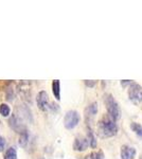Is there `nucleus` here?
<instances>
[{
	"label": "nucleus",
	"mask_w": 142,
	"mask_h": 159,
	"mask_svg": "<svg viewBox=\"0 0 142 159\" xmlns=\"http://www.w3.org/2000/svg\"><path fill=\"white\" fill-rule=\"evenodd\" d=\"M88 139H87V137H83V136H77L74 139L73 145H72L73 150L76 151V152H84V151H86L88 148Z\"/></svg>",
	"instance_id": "obj_6"
},
{
	"label": "nucleus",
	"mask_w": 142,
	"mask_h": 159,
	"mask_svg": "<svg viewBox=\"0 0 142 159\" xmlns=\"http://www.w3.org/2000/svg\"><path fill=\"white\" fill-rule=\"evenodd\" d=\"M87 110H88V112H89V115L91 117H94L97 115V112H98V104L95 103V102H94V103H91L88 106V108H87Z\"/></svg>",
	"instance_id": "obj_16"
},
{
	"label": "nucleus",
	"mask_w": 142,
	"mask_h": 159,
	"mask_svg": "<svg viewBox=\"0 0 142 159\" xmlns=\"http://www.w3.org/2000/svg\"><path fill=\"white\" fill-rule=\"evenodd\" d=\"M87 139H88V142H89V147L92 148H97V139H95L94 133H92L91 129H88V133H87Z\"/></svg>",
	"instance_id": "obj_11"
},
{
	"label": "nucleus",
	"mask_w": 142,
	"mask_h": 159,
	"mask_svg": "<svg viewBox=\"0 0 142 159\" xmlns=\"http://www.w3.org/2000/svg\"><path fill=\"white\" fill-rule=\"evenodd\" d=\"M131 129L133 132H135L138 136H141L142 137V126L139 123H136V122H133L131 124Z\"/></svg>",
	"instance_id": "obj_15"
},
{
	"label": "nucleus",
	"mask_w": 142,
	"mask_h": 159,
	"mask_svg": "<svg viewBox=\"0 0 142 159\" xmlns=\"http://www.w3.org/2000/svg\"><path fill=\"white\" fill-rule=\"evenodd\" d=\"M36 103H37L38 108L43 111L48 109L49 107V97L48 93L45 90H42L37 93V97H36Z\"/></svg>",
	"instance_id": "obj_7"
},
{
	"label": "nucleus",
	"mask_w": 142,
	"mask_h": 159,
	"mask_svg": "<svg viewBox=\"0 0 142 159\" xmlns=\"http://www.w3.org/2000/svg\"><path fill=\"white\" fill-rule=\"evenodd\" d=\"M121 84H122L123 87H125L126 85H128V84H131V82L130 81V80H127V81H122L121 82Z\"/></svg>",
	"instance_id": "obj_19"
},
{
	"label": "nucleus",
	"mask_w": 142,
	"mask_h": 159,
	"mask_svg": "<svg viewBox=\"0 0 142 159\" xmlns=\"http://www.w3.org/2000/svg\"><path fill=\"white\" fill-rule=\"evenodd\" d=\"M95 84H97V81H88V80L85 81V85L87 87H94Z\"/></svg>",
	"instance_id": "obj_18"
},
{
	"label": "nucleus",
	"mask_w": 142,
	"mask_h": 159,
	"mask_svg": "<svg viewBox=\"0 0 142 159\" xmlns=\"http://www.w3.org/2000/svg\"><path fill=\"white\" fill-rule=\"evenodd\" d=\"M10 114H11V108H10V106L6 103H2L0 104V115H1L2 117H9Z\"/></svg>",
	"instance_id": "obj_12"
},
{
	"label": "nucleus",
	"mask_w": 142,
	"mask_h": 159,
	"mask_svg": "<svg viewBox=\"0 0 142 159\" xmlns=\"http://www.w3.org/2000/svg\"><path fill=\"white\" fill-rule=\"evenodd\" d=\"M80 120H81V117L76 110H69L66 112L65 118H64V125L67 129H72L79 124Z\"/></svg>",
	"instance_id": "obj_3"
},
{
	"label": "nucleus",
	"mask_w": 142,
	"mask_h": 159,
	"mask_svg": "<svg viewBox=\"0 0 142 159\" xmlns=\"http://www.w3.org/2000/svg\"><path fill=\"white\" fill-rule=\"evenodd\" d=\"M85 159H104V154L102 151H97V152H92L87 155Z\"/></svg>",
	"instance_id": "obj_13"
},
{
	"label": "nucleus",
	"mask_w": 142,
	"mask_h": 159,
	"mask_svg": "<svg viewBox=\"0 0 142 159\" xmlns=\"http://www.w3.org/2000/svg\"><path fill=\"white\" fill-rule=\"evenodd\" d=\"M9 125L14 132H16L20 135L28 130L22 119L20 118V116H17V115H12L9 118Z\"/></svg>",
	"instance_id": "obj_4"
},
{
	"label": "nucleus",
	"mask_w": 142,
	"mask_h": 159,
	"mask_svg": "<svg viewBox=\"0 0 142 159\" xmlns=\"http://www.w3.org/2000/svg\"><path fill=\"white\" fill-rule=\"evenodd\" d=\"M104 103H105V106H106V109H107V112H108V116L112 118V120L117 121L119 118L121 117V109H120V106L119 104L117 103L113 97L112 94H105L104 97Z\"/></svg>",
	"instance_id": "obj_2"
},
{
	"label": "nucleus",
	"mask_w": 142,
	"mask_h": 159,
	"mask_svg": "<svg viewBox=\"0 0 142 159\" xmlns=\"http://www.w3.org/2000/svg\"><path fill=\"white\" fill-rule=\"evenodd\" d=\"M4 159H17V151L15 148H9L4 153Z\"/></svg>",
	"instance_id": "obj_10"
},
{
	"label": "nucleus",
	"mask_w": 142,
	"mask_h": 159,
	"mask_svg": "<svg viewBox=\"0 0 142 159\" xmlns=\"http://www.w3.org/2000/svg\"><path fill=\"white\" fill-rule=\"evenodd\" d=\"M52 92L54 98L59 101L61 100V82L59 80H54L52 82Z\"/></svg>",
	"instance_id": "obj_9"
},
{
	"label": "nucleus",
	"mask_w": 142,
	"mask_h": 159,
	"mask_svg": "<svg viewBox=\"0 0 142 159\" xmlns=\"http://www.w3.org/2000/svg\"><path fill=\"white\" fill-rule=\"evenodd\" d=\"M28 141H29V134H28V130L25 132L24 134L20 135V138H19V145L22 148H25L27 145Z\"/></svg>",
	"instance_id": "obj_14"
},
{
	"label": "nucleus",
	"mask_w": 142,
	"mask_h": 159,
	"mask_svg": "<svg viewBox=\"0 0 142 159\" xmlns=\"http://www.w3.org/2000/svg\"><path fill=\"white\" fill-rule=\"evenodd\" d=\"M136 150L128 145H122L121 148V158L122 159H135Z\"/></svg>",
	"instance_id": "obj_8"
},
{
	"label": "nucleus",
	"mask_w": 142,
	"mask_h": 159,
	"mask_svg": "<svg viewBox=\"0 0 142 159\" xmlns=\"http://www.w3.org/2000/svg\"><path fill=\"white\" fill-rule=\"evenodd\" d=\"M6 145H7L6 139L2 136H0V152H3L4 148H6Z\"/></svg>",
	"instance_id": "obj_17"
},
{
	"label": "nucleus",
	"mask_w": 142,
	"mask_h": 159,
	"mask_svg": "<svg viewBox=\"0 0 142 159\" xmlns=\"http://www.w3.org/2000/svg\"><path fill=\"white\" fill-rule=\"evenodd\" d=\"M98 130L102 137H112L117 135L118 126L109 116H104L98 123Z\"/></svg>",
	"instance_id": "obj_1"
},
{
	"label": "nucleus",
	"mask_w": 142,
	"mask_h": 159,
	"mask_svg": "<svg viewBox=\"0 0 142 159\" xmlns=\"http://www.w3.org/2000/svg\"><path fill=\"white\" fill-rule=\"evenodd\" d=\"M128 97L135 104L142 102V87L137 83H131L128 90Z\"/></svg>",
	"instance_id": "obj_5"
}]
</instances>
